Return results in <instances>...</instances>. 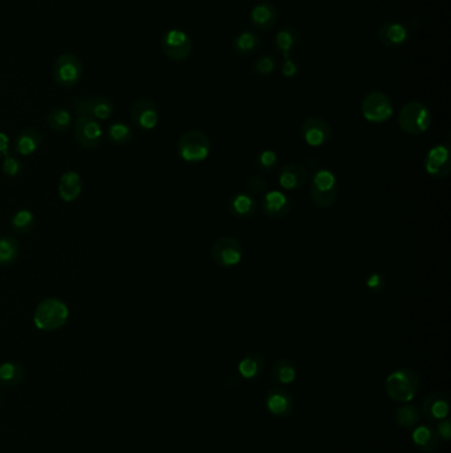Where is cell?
Here are the masks:
<instances>
[{"label":"cell","instance_id":"1","mask_svg":"<svg viewBox=\"0 0 451 453\" xmlns=\"http://www.w3.org/2000/svg\"><path fill=\"white\" fill-rule=\"evenodd\" d=\"M420 383V375L413 370L397 368L385 379V392L394 402H412L418 392Z\"/></svg>","mask_w":451,"mask_h":453},{"label":"cell","instance_id":"2","mask_svg":"<svg viewBox=\"0 0 451 453\" xmlns=\"http://www.w3.org/2000/svg\"><path fill=\"white\" fill-rule=\"evenodd\" d=\"M69 308L57 297H50L40 302L34 313V324L41 331L59 330L68 322Z\"/></svg>","mask_w":451,"mask_h":453},{"label":"cell","instance_id":"3","mask_svg":"<svg viewBox=\"0 0 451 453\" xmlns=\"http://www.w3.org/2000/svg\"><path fill=\"white\" fill-rule=\"evenodd\" d=\"M431 121V112L424 102L411 101L402 106L397 122L404 133L420 136L430 127Z\"/></svg>","mask_w":451,"mask_h":453},{"label":"cell","instance_id":"4","mask_svg":"<svg viewBox=\"0 0 451 453\" xmlns=\"http://www.w3.org/2000/svg\"><path fill=\"white\" fill-rule=\"evenodd\" d=\"M310 196L318 208H331L338 199V180L328 168H320L313 174L310 183Z\"/></svg>","mask_w":451,"mask_h":453},{"label":"cell","instance_id":"5","mask_svg":"<svg viewBox=\"0 0 451 453\" xmlns=\"http://www.w3.org/2000/svg\"><path fill=\"white\" fill-rule=\"evenodd\" d=\"M211 151V142L208 136L201 130L186 131L177 143V152L180 158L188 164L202 162L208 158Z\"/></svg>","mask_w":451,"mask_h":453},{"label":"cell","instance_id":"6","mask_svg":"<svg viewBox=\"0 0 451 453\" xmlns=\"http://www.w3.org/2000/svg\"><path fill=\"white\" fill-rule=\"evenodd\" d=\"M362 114L364 120L371 124H384L393 115V101L387 93L374 90L364 96L362 101Z\"/></svg>","mask_w":451,"mask_h":453},{"label":"cell","instance_id":"7","mask_svg":"<svg viewBox=\"0 0 451 453\" xmlns=\"http://www.w3.org/2000/svg\"><path fill=\"white\" fill-rule=\"evenodd\" d=\"M84 75V65L75 53H63L53 64V78L59 87L72 88Z\"/></svg>","mask_w":451,"mask_h":453},{"label":"cell","instance_id":"8","mask_svg":"<svg viewBox=\"0 0 451 453\" xmlns=\"http://www.w3.org/2000/svg\"><path fill=\"white\" fill-rule=\"evenodd\" d=\"M72 106L77 115H85L97 121L109 120L115 112V103L105 96H82L72 101Z\"/></svg>","mask_w":451,"mask_h":453},{"label":"cell","instance_id":"9","mask_svg":"<svg viewBox=\"0 0 451 453\" xmlns=\"http://www.w3.org/2000/svg\"><path fill=\"white\" fill-rule=\"evenodd\" d=\"M161 48L168 60L182 63L187 60L192 53V41L182 29H170L162 38Z\"/></svg>","mask_w":451,"mask_h":453},{"label":"cell","instance_id":"10","mask_svg":"<svg viewBox=\"0 0 451 453\" xmlns=\"http://www.w3.org/2000/svg\"><path fill=\"white\" fill-rule=\"evenodd\" d=\"M73 136L77 143L85 150H96L100 148L102 142V127L100 122L94 118L77 115L75 126H73Z\"/></svg>","mask_w":451,"mask_h":453},{"label":"cell","instance_id":"11","mask_svg":"<svg viewBox=\"0 0 451 453\" xmlns=\"http://www.w3.org/2000/svg\"><path fill=\"white\" fill-rule=\"evenodd\" d=\"M212 257L217 265L230 268L237 265L242 259V245L235 236H221L214 240Z\"/></svg>","mask_w":451,"mask_h":453},{"label":"cell","instance_id":"12","mask_svg":"<svg viewBox=\"0 0 451 453\" xmlns=\"http://www.w3.org/2000/svg\"><path fill=\"white\" fill-rule=\"evenodd\" d=\"M427 174L436 179H445L450 175V149L448 145H436L427 151L424 161Z\"/></svg>","mask_w":451,"mask_h":453},{"label":"cell","instance_id":"13","mask_svg":"<svg viewBox=\"0 0 451 453\" xmlns=\"http://www.w3.org/2000/svg\"><path fill=\"white\" fill-rule=\"evenodd\" d=\"M302 138L311 148H320L330 142L332 130L328 122L320 117H310L301 126Z\"/></svg>","mask_w":451,"mask_h":453},{"label":"cell","instance_id":"14","mask_svg":"<svg viewBox=\"0 0 451 453\" xmlns=\"http://www.w3.org/2000/svg\"><path fill=\"white\" fill-rule=\"evenodd\" d=\"M131 120L140 130H152L159 124L158 106L150 99H138L131 106Z\"/></svg>","mask_w":451,"mask_h":453},{"label":"cell","instance_id":"15","mask_svg":"<svg viewBox=\"0 0 451 453\" xmlns=\"http://www.w3.org/2000/svg\"><path fill=\"white\" fill-rule=\"evenodd\" d=\"M309 182L307 168L300 164H285L278 173V183L283 189L297 191L301 189Z\"/></svg>","mask_w":451,"mask_h":453},{"label":"cell","instance_id":"16","mask_svg":"<svg viewBox=\"0 0 451 453\" xmlns=\"http://www.w3.org/2000/svg\"><path fill=\"white\" fill-rule=\"evenodd\" d=\"M422 412L427 422L437 423L446 419L450 412V399L443 391H436L429 394L422 402Z\"/></svg>","mask_w":451,"mask_h":453},{"label":"cell","instance_id":"17","mask_svg":"<svg viewBox=\"0 0 451 453\" xmlns=\"http://www.w3.org/2000/svg\"><path fill=\"white\" fill-rule=\"evenodd\" d=\"M291 201L286 194L278 189L267 191L261 201L263 214L270 219H282L291 211Z\"/></svg>","mask_w":451,"mask_h":453},{"label":"cell","instance_id":"18","mask_svg":"<svg viewBox=\"0 0 451 453\" xmlns=\"http://www.w3.org/2000/svg\"><path fill=\"white\" fill-rule=\"evenodd\" d=\"M266 408L276 417H288L294 411V398L288 391L283 389H273L266 395Z\"/></svg>","mask_w":451,"mask_h":453},{"label":"cell","instance_id":"19","mask_svg":"<svg viewBox=\"0 0 451 453\" xmlns=\"http://www.w3.org/2000/svg\"><path fill=\"white\" fill-rule=\"evenodd\" d=\"M279 13L278 8L270 1H261L253 7L251 13V22L253 27L258 31H269L278 22Z\"/></svg>","mask_w":451,"mask_h":453},{"label":"cell","instance_id":"20","mask_svg":"<svg viewBox=\"0 0 451 453\" xmlns=\"http://www.w3.org/2000/svg\"><path fill=\"white\" fill-rule=\"evenodd\" d=\"M43 134L35 127H28L19 133L13 145V152L22 157H29L35 154L43 146Z\"/></svg>","mask_w":451,"mask_h":453},{"label":"cell","instance_id":"21","mask_svg":"<svg viewBox=\"0 0 451 453\" xmlns=\"http://www.w3.org/2000/svg\"><path fill=\"white\" fill-rule=\"evenodd\" d=\"M409 36L405 25L397 22H387L377 31V38L380 43L388 48H397L406 43Z\"/></svg>","mask_w":451,"mask_h":453},{"label":"cell","instance_id":"22","mask_svg":"<svg viewBox=\"0 0 451 453\" xmlns=\"http://www.w3.org/2000/svg\"><path fill=\"white\" fill-rule=\"evenodd\" d=\"M228 210L232 216L238 219H249L253 217L258 210V201L248 192L236 194L230 198L228 203Z\"/></svg>","mask_w":451,"mask_h":453},{"label":"cell","instance_id":"23","mask_svg":"<svg viewBox=\"0 0 451 453\" xmlns=\"http://www.w3.org/2000/svg\"><path fill=\"white\" fill-rule=\"evenodd\" d=\"M412 440L415 447L425 453L436 452L439 447V436L436 428L430 424H420L414 428Z\"/></svg>","mask_w":451,"mask_h":453},{"label":"cell","instance_id":"24","mask_svg":"<svg viewBox=\"0 0 451 453\" xmlns=\"http://www.w3.org/2000/svg\"><path fill=\"white\" fill-rule=\"evenodd\" d=\"M301 40V32L295 27L288 25L276 35V50L282 53L285 60H288L291 53L300 47Z\"/></svg>","mask_w":451,"mask_h":453},{"label":"cell","instance_id":"25","mask_svg":"<svg viewBox=\"0 0 451 453\" xmlns=\"http://www.w3.org/2000/svg\"><path fill=\"white\" fill-rule=\"evenodd\" d=\"M82 192V180L77 171H66L60 178L59 195L65 203L75 201Z\"/></svg>","mask_w":451,"mask_h":453},{"label":"cell","instance_id":"26","mask_svg":"<svg viewBox=\"0 0 451 453\" xmlns=\"http://www.w3.org/2000/svg\"><path fill=\"white\" fill-rule=\"evenodd\" d=\"M265 365V357L261 352H249L238 362V373L246 380H254L263 374Z\"/></svg>","mask_w":451,"mask_h":453},{"label":"cell","instance_id":"27","mask_svg":"<svg viewBox=\"0 0 451 453\" xmlns=\"http://www.w3.org/2000/svg\"><path fill=\"white\" fill-rule=\"evenodd\" d=\"M297 378V366L288 358L276 359L272 368V380L279 386L291 384Z\"/></svg>","mask_w":451,"mask_h":453},{"label":"cell","instance_id":"28","mask_svg":"<svg viewBox=\"0 0 451 453\" xmlns=\"http://www.w3.org/2000/svg\"><path fill=\"white\" fill-rule=\"evenodd\" d=\"M261 45V38L253 31H242L233 41V50L242 57H249L254 55L260 50Z\"/></svg>","mask_w":451,"mask_h":453},{"label":"cell","instance_id":"29","mask_svg":"<svg viewBox=\"0 0 451 453\" xmlns=\"http://www.w3.org/2000/svg\"><path fill=\"white\" fill-rule=\"evenodd\" d=\"M394 422L404 429H412L420 424L421 414L413 404H402L394 410Z\"/></svg>","mask_w":451,"mask_h":453},{"label":"cell","instance_id":"30","mask_svg":"<svg viewBox=\"0 0 451 453\" xmlns=\"http://www.w3.org/2000/svg\"><path fill=\"white\" fill-rule=\"evenodd\" d=\"M20 256V243L10 235L0 236V266H10Z\"/></svg>","mask_w":451,"mask_h":453},{"label":"cell","instance_id":"31","mask_svg":"<svg viewBox=\"0 0 451 453\" xmlns=\"http://www.w3.org/2000/svg\"><path fill=\"white\" fill-rule=\"evenodd\" d=\"M47 124L54 133H65L73 125V117L64 108H54L47 115Z\"/></svg>","mask_w":451,"mask_h":453},{"label":"cell","instance_id":"32","mask_svg":"<svg viewBox=\"0 0 451 453\" xmlns=\"http://www.w3.org/2000/svg\"><path fill=\"white\" fill-rule=\"evenodd\" d=\"M24 378L23 366L16 362H6L0 366V384L4 387H15Z\"/></svg>","mask_w":451,"mask_h":453},{"label":"cell","instance_id":"33","mask_svg":"<svg viewBox=\"0 0 451 453\" xmlns=\"http://www.w3.org/2000/svg\"><path fill=\"white\" fill-rule=\"evenodd\" d=\"M134 138V131L125 122H115L108 129V139L115 146H125Z\"/></svg>","mask_w":451,"mask_h":453},{"label":"cell","instance_id":"34","mask_svg":"<svg viewBox=\"0 0 451 453\" xmlns=\"http://www.w3.org/2000/svg\"><path fill=\"white\" fill-rule=\"evenodd\" d=\"M35 214L31 210H19L11 217V228L17 235H25L35 226Z\"/></svg>","mask_w":451,"mask_h":453},{"label":"cell","instance_id":"35","mask_svg":"<svg viewBox=\"0 0 451 453\" xmlns=\"http://www.w3.org/2000/svg\"><path fill=\"white\" fill-rule=\"evenodd\" d=\"M276 68V60L272 55H263L253 63V72L258 77H267L272 75Z\"/></svg>","mask_w":451,"mask_h":453},{"label":"cell","instance_id":"36","mask_svg":"<svg viewBox=\"0 0 451 453\" xmlns=\"http://www.w3.org/2000/svg\"><path fill=\"white\" fill-rule=\"evenodd\" d=\"M256 164H257V167L261 171H265V173H269V171L274 170L276 164H278V157H276V151H261L256 158Z\"/></svg>","mask_w":451,"mask_h":453},{"label":"cell","instance_id":"37","mask_svg":"<svg viewBox=\"0 0 451 453\" xmlns=\"http://www.w3.org/2000/svg\"><path fill=\"white\" fill-rule=\"evenodd\" d=\"M365 285L374 294H381L387 288V280L383 273L374 271L365 278Z\"/></svg>","mask_w":451,"mask_h":453},{"label":"cell","instance_id":"38","mask_svg":"<svg viewBox=\"0 0 451 453\" xmlns=\"http://www.w3.org/2000/svg\"><path fill=\"white\" fill-rule=\"evenodd\" d=\"M1 168L6 175L10 176V178H16V176L20 175V173L23 171V164L17 157L8 154L3 158Z\"/></svg>","mask_w":451,"mask_h":453},{"label":"cell","instance_id":"39","mask_svg":"<svg viewBox=\"0 0 451 453\" xmlns=\"http://www.w3.org/2000/svg\"><path fill=\"white\" fill-rule=\"evenodd\" d=\"M246 187L253 195H265L269 185L263 175H251L246 180Z\"/></svg>","mask_w":451,"mask_h":453},{"label":"cell","instance_id":"40","mask_svg":"<svg viewBox=\"0 0 451 453\" xmlns=\"http://www.w3.org/2000/svg\"><path fill=\"white\" fill-rule=\"evenodd\" d=\"M436 431L438 433L439 439H442L443 441H449L451 438V423L450 420L448 419H443V420H439L437 422V426H436Z\"/></svg>","mask_w":451,"mask_h":453},{"label":"cell","instance_id":"41","mask_svg":"<svg viewBox=\"0 0 451 453\" xmlns=\"http://www.w3.org/2000/svg\"><path fill=\"white\" fill-rule=\"evenodd\" d=\"M300 73V65L293 60V59H288L285 60V63L282 64V75L285 76L286 78H293Z\"/></svg>","mask_w":451,"mask_h":453},{"label":"cell","instance_id":"42","mask_svg":"<svg viewBox=\"0 0 451 453\" xmlns=\"http://www.w3.org/2000/svg\"><path fill=\"white\" fill-rule=\"evenodd\" d=\"M11 151V141L6 133L0 131V158H4Z\"/></svg>","mask_w":451,"mask_h":453}]
</instances>
